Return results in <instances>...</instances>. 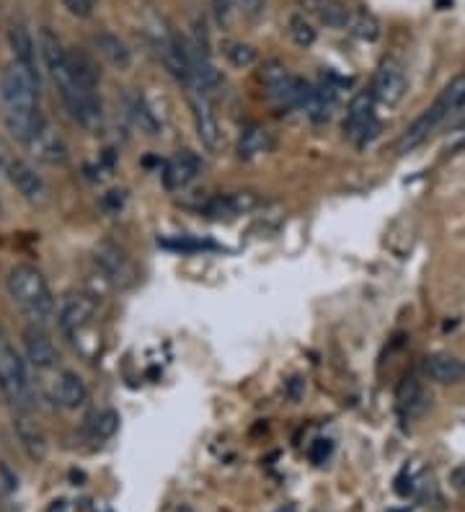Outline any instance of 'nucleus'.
<instances>
[{
    "mask_svg": "<svg viewBox=\"0 0 465 512\" xmlns=\"http://www.w3.org/2000/svg\"><path fill=\"white\" fill-rule=\"evenodd\" d=\"M0 104L8 132L19 143H29L44 122L39 112V75L16 60L8 63L0 73Z\"/></svg>",
    "mask_w": 465,
    "mask_h": 512,
    "instance_id": "1",
    "label": "nucleus"
},
{
    "mask_svg": "<svg viewBox=\"0 0 465 512\" xmlns=\"http://www.w3.org/2000/svg\"><path fill=\"white\" fill-rule=\"evenodd\" d=\"M39 55H42V63L50 73L52 83L57 86L62 104L68 107L75 122H81L91 132L99 130L101 119H104L101 99L93 94H81V88L75 86V75L73 68H70V50H65V44L50 29H42V34H39Z\"/></svg>",
    "mask_w": 465,
    "mask_h": 512,
    "instance_id": "2",
    "label": "nucleus"
},
{
    "mask_svg": "<svg viewBox=\"0 0 465 512\" xmlns=\"http://www.w3.org/2000/svg\"><path fill=\"white\" fill-rule=\"evenodd\" d=\"M6 288L13 303L19 306L24 319L34 329H44L55 319V295H52L50 282L42 275V269H37L34 264H16L8 272Z\"/></svg>",
    "mask_w": 465,
    "mask_h": 512,
    "instance_id": "3",
    "label": "nucleus"
},
{
    "mask_svg": "<svg viewBox=\"0 0 465 512\" xmlns=\"http://www.w3.org/2000/svg\"><path fill=\"white\" fill-rule=\"evenodd\" d=\"M463 101H465V75H458L455 81H450L445 88H442V94L434 99L432 107L424 109L422 117L416 119L414 125L403 132L401 140H398V153H409V150H414L416 145H422L424 140L429 138V132L440 125L442 119L453 112V109H458Z\"/></svg>",
    "mask_w": 465,
    "mask_h": 512,
    "instance_id": "4",
    "label": "nucleus"
},
{
    "mask_svg": "<svg viewBox=\"0 0 465 512\" xmlns=\"http://www.w3.org/2000/svg\"><path fill=\"white\" fill-rule=\"evenodd\" d=\"M261 83L267 88L269 99L282 109H303L310 83L292 75L285 65L267 63L261 68Z\"/></svg>",
    "mask_w": 465,
    "mask_h": 512,
    "instance_id": "5",
    "label": "nucleus"
},
{
    "mask_svg": "<svg viewBox=\"0 0 465 512\" xmlns=\"http://www.w3.org/2000/svg\"><path fill=\"white\" fill-rule=\"evenodd\" d=\"M0 388H3V394L19 406V409L29 406L31 383L29 373H26V365L19 357V352L13 350L3 337H0Z\"/></svg>",
    "mask_w": 465,
    "mask_h": 512,
    "instance_id": "6",
    "label": "nucleus"
},
{
    "mask_svg": "<svg viewBox=\"0 0 465 512\" xmlns=\"http://www.w3.org/2000/svg\"><path fill=\"white\" fill-rule=\"evenodd\" d=\"M344 138L354 143L357 148H365L375 135H378V117H375V101L367 91L354 96L347 107V117H344Z\"/></svg>",
    "mask_w": 465,
    "mask_h": 512,
    "instance_id": "7",
    "label": "nucleus"
},
{
    "mask_svg": "<svg viewBox=\"0 0 465 512\" xmlns=\"http://www.w3.org/2000/svg\"><path fill=\"white\" fill-rule=\"evenodd\" d=\"M367 94L372 96V101H378L383 107H396L398 101L406 94V73H403V65L393 57L383 60L372 75V86Z\"/></svg>",
    "mask_w": 465,
    "mask_h": 512,
    "instance_id": "8",
    "label": "nucleus"
},
{
    "mask_svg": "<svg viewBox=\"0 0 465 512\" xmlns=\"http://www.w3.org/2000/svg\"><path fill=\"white\" fill-rule=\"evenodd\" d=\"M96 316V300L86 293H68L57 308V326L65 337H78Z\"/></svg>",
    "mask_w": 465,
    "mask_h": 512,
    "instance_id": "9",
    "label": "nucleus"
},
{
    "mask_svg": "<svg viewBox=\"0 0 465 512\" xmlns=\"http://www.w3.org/2000/svg\"><path fill=\"white\" fill-rule=\"evenodd\" d=\"M6 179L11 182V187L16 189L26 202H29V205L44 207L47 202H50V187H47L42 174H37V169H34L31 163L19 161V158H16V163L11 166Z\"/></svg>",
    "mask_w": 465,
    "mask_h": 512,
    "instance_id": "10",
    "label": "nucleus"
},
{
    "mask_svg": "<svg viewBox=\"0 0 465 512\" xmlns=\"http://www.w3.org/2000/svg\"><path fill=\"white\" fill-rule=\"evenodd\" d=\"M189 104H192V117H194V130L202 143V148L217 153L223 145V132H220V122H217L215 112H212L210 101L205 94L189 91Z\"/></svg>",
    "mask_w": 465,
    "mask_h": 512,
    "instance_id": "11",
    "label": "nucleus"
},
{
    "mask_svg": "<svg viewBox=\"0 0 465 512\" xmlns=\"http://www.w3.org/2000/svg\"><path fill=\"white\" fill-rule=\"evenodd\" d=\"M202 174V158L192 150H176L163 166V182L168 189H184Z\"/></svg>",
    "mask_w": 465,
    "mask_h": 512,
    "instance_id": "12",
    "label": "nucleus"
},
{
    "mask_svg": "<svg viewBox=\"0 0 465 512\" xmlns=\"http://www.w3.org/2000/svg\"><path fill=\"white\" fill-rule=\"evenodd\" d=\"M26 148L31 150V156H37L39 161L44 163H52V166L68 161V145H65V140H62L47 122H42V127H39L37 135L26 143Z\"/></svg>",
    "mask_w": 465,
    "mask_h": 512,
    "instance_id": "13",
    "label": "nucleus"
},
{
    "mask_svg": "<svg viewBox=\"0 0 465 512\" xmlns=\"http://www.w3.org/2000/svg\"><path fill=\"white\" fill-rule=\"evenodd\" d=\"M13 432H16L21 448H24V453L31 461H44L47 458L50 443H47V435H44V430L34 419L26 417L24 412L16 414V419H13Z\"/></svg>",
    "mask_w": 465,
    "mask_h": 512,
    "instance_id": "14",
    "label": "nucleus"
},
{
    "mask_svg": "<svg viewBox=\"0 0 465 512\" xmlns=\"http://www.w3.org/2000/svg\"><path fill=\"white\" fill-rule=\"evenodd\" d=\"M256 205H259V197L254 192H228L212 197L205 205V213L215 220L236 218V215L251 213Z\"/></svg>",
    "mask_w": 465,
    "mask_h": 512,
    "instance_id": "15",
    "label": "nucleus"
},
{
    "mask_svg": "<svg viewBox=\"0 0 465 512\" xmlns=\"http://www.w3.org/2000/svg\"><path fill=\"white\" fill-rule=\"evenodd\" d=\"M52 399L62 409H78V406L86 404L88 388L81 375L73 373V370H62L52 381Z\"/></svg>",
    "mask_w": 465,
    "mask_h": 512,
    "instance_id": "16",
    "label": "nucleus"
},
{
    "mask_svg": "<svg viewBox=\"0 0 465 512\" xmlns=\"http://www.w3.org/2000/svg\"><path fill=\"white\" fill-rule=\"evenodd\" d=\"M24 344L26 357H29V363L37 370H55L57 365H60V352L55 350V344H52L50 339L44 337L42 329H34V326H31V329L26 331Z\"/></svg>",
    "mask_w": 465,
    "mask_h": 512,
    "instance_id": "17",
    "label": "nucleus"
},
{
    "mask_svg": "<svg viewBox=\"0 0 465 512\" xmlns=\"http://www.w3.org/2000/svg\"><path fill=\"white\" fill-rule=\"evenodd\" d=\"M424 373H427L429 381L442 383V386L460 383L465 381V360L437 352V355L424 357Z\"/></svg>",
    "mask_w": 465,
    "mask_h": 512,
    "instance_id": "18",
    "label": "nucleus"
},
{
    "mask_svg": "<svg viewBox=\"0 0 465 512\" xmlns=\"http://www.w3.org/2000/svg\"><path fill=\"white\" fill-rule=\"evenodd\" d=\"M8 42H11L13 50V60L21 63L24 68H29L31 73L39 75V63H37V42L29 34L26 26H11V32H8Z\"/></svg>",
    "mask_w": 465,
    "mask_h": 512,
    "instance_id": "19",
    "label": "nucleus"
},
{
    "mask_svg": "<svg viewBox=\"0 0 465 512\" xmlns=\"http://www.w3.org/2000/svg\"><path fill=\"white\" fill-rule=\"evenodd\" d=\"M96 264L101 267L106 277L112 282L124 280V277H130V259L124 256V251L114 244H101L96 246Z\"/></svg>",
    "mask_w": 465,
    "mask_h": 512,
    "instance_id": "20",
    "label": "nucleus"
},
{
    "mask_svg": "<svg viewBox=\"0 0 465 512\" xmlns=\"http://www.w3.org/2000/svg\"><path fill=\"white\" fill-rule=\"evenodd\" d=\"M269 148H272V135L264 127H248L238 138V156L246 158V161L264 156V153H269Z\"/></svg>",
    "mask_w": 465,
    "mask_h": 512,
    "instance_id": "21",
    "label": "nucleus"
},
{
    "mask_svg": "<svg viewBox=\"0 0 465 512\" xmlns=\"http://www.w3.org/2000/svg\"><path fill=\"white\" fill-rule=\"evenodd\" d=\"M96 44H99V52L106 57V60H109V63L117 65V68H122V70L130 68L132 52L127 50V44H124L117 34L101 32L99 37H96Z\"/></svg>",
    "mask_w": 465,
    "mask_h": 512,
    "instance_id": "22",
    "label": "nucleus"
},
{
    "mask_svg": "<svg viewBox=\"0 0 465 512\" xmlns=\"http://www.w3.org/2000/svg\"><path fill=\"white\" fill-rule=\"evenodd\" d=\"M318 19L326 26H331V29H347L352 11L344 3H339V0H323L321 8H318Z\"/></svg>",
    "mask_w": 465,
    "mask_h": 512,
    "instance_id": "23",
    "label": "nucleus"
},
{
    "mask_svg": "<svg viewBox=\"0 0 465 512\" xmlns=\"http://www.w3.org/2000/svg\"><path fill=\"white\" fill-rule=\"evenodd\" d=\"M347 29L354 34V37L362 39V42H375V39L380 37L378 19L370 16V13H352Z\"/></svg>",
    "mask_w": 465,
    "mask_h": 512,
    "instance_id": "24",
    "label": "nucleus"
},
{
    "mask_svg": "<svg viewBox=\"0 0 465 512\" xmlns=\"http://www.w3.org/2000/svg\"><path fill=\"white\" fill-rule=\"evenodd\" d=\"M91 438L93 440H109L119 430V414L114 409H104L91 419Z\"/></svg>",
    "mask_w": 465,
    "mask_h": 512,
    "instance_id": "25",
    "label": "nucleus"
},
{
    "mask_svg": "<svg viewBox=\"0 0 465 512\" xmlns=\"http://www.w3.org/2000/svg\"><path fill=\"white\" fill-rule=\"evenodd\" d=\"M422 401H424V394H422V388H419V383H416L414 378H406L403 386L398 388V406L406 409L409 414H416L419 409H422Z\"/></svg>",
    "mask_w": 465,
    "mask_h": 512,
    "instance_id": "26",
    "label": "nucleus"
},
{
    "mask_svg": "<svg viewBox=\"0 0 465 512\" xmlns=\"http://www.w3.org/2000/svg\"><path fill=\"white\" fill-rule=\"evenodd\" d=\"M287 32H290L292 42L298 44V47H310V44L316 42V29L310 26V21L305 16H292L290 24H287Z\"/></svg>",
    "mask_w": 465,
    "mask_h": 512,
    "instance_id": "27",
    "label": "nucleus"
},
{
    "mask_svg": "<svg viewBox=\"0 0 465 512\" xmlns=\"http://www.w3.org/2000/svg\"><path fill=\"white\" fill-rule=\"evenodd\" d=\"M225 55H228V60L236 65V68H248V65L256 63L254 47H248V44L241 42H230L228 47H225Z\"/></svg>",
    "mask_w": 465,
    "mask_h": 512,
    "instance_id": "28",
    "label": "nucleus"
},
{
    "mask_svg": "<svg viewBox=\"0 0 465 512\" xmlns=\"http://www.w3.org/2000/svg\"><path fill=\"white\" fill-rule=\"evenodd\" d=\"M62 6L68 8L73 16H78V19H88L93 8H96V0H62Z\"/></svg>",
    "mask_w": 465,
    "mask_h": 512,
    "instance_id": "29",
    "label": "nucleus"
},
{
    "mask_svg": "<svg viewBox=\"0 0 465 512\" xmlns=\"http://www.w3.org/2000/svg\"><path fill=\"white\" fill-rule=\"evenodd\" d=\"M331 450H334V445H331V440H316V443L310 445V461L316 463V466H321V463L329 461Z\"/></svg>",
    "mask_w": 465,
    "mask_h": 512,
    "instance_id": "30",
    "label": "nucleus"
},
{
    "mask_svg": "<svg viewBox=\"0 0 465 512\" xmlns=\"http://www.w3.org/2000/svg\"><path fill=\"white\" fill-rule=\"evenodd\" d=\"M13 163H16V156H13L11 145H8V140L0 135V179H3V176H8V171H11Z\"/></svg>",
    "mask_w": 465,
    "mask_h": 512,
    "instance_id": "31",
    "label": "nucleus"
},
{
    "mask_svg": "<svg viewBox=\"0 0 465 512\" xmlns=\"http://www.w3.org/2000/svg\"><path fill=\"white\" fill-rule=\"evenodd\" d=\"M228 3L236 8V11L246 13V16H256V13H261V8H264V0H228Z\"/></svg>",
    "mask_w": 465,
    "mask_h": 512,
    "instance_id": "32",
    "label": "nucleus"
},
{
    "mask_svg": "<svg viewBox=\"0 0 465 512\" xmlns=\"http://www.w3.org/2000/svg\"><path fill=\"white\" fill-rule=\"evenodd\" d=\"M44 512H78V505H75L73 500H55L47 505Z\"/></svg>",
    "mask_w": 465,
    "mask_h": 512,
    "instance_id": "33",
    "label": "nucleus"
},
{
    "mask_svg": "<svg viewBox=\"0 0 465 512\" xmlns=\"http://www.w3.org/2000/svg\"><path fill=\"white\" fill-rule=\"evenodd\" d=\"M450 484H453L458 492L465 494V463L463 466H458V469H453V474H450Z\"/></svg>",
    "mask_w": 465,
    "mask_h": 512,
    "instance_id": "34",
    "label": "nucleus"
},
{
    "mask_svg": "<svg viewBox=\"0 0 465 512\" xmlns=\"http://www.w3.org/2000/svg\"><path fill=\"white\" fill-rule=\"evenodd\" d=\"M321 3L323 0H298V6L303 8V11H310V13H318Z\"/></svg>",
    "mask_w": 465,
    "mask_h": 512,
    "instance_id": "35",
    "label": "nucleus"
},
{
    "mask_svg": "<svg viewBox=\"0 0 465 512\" xmlns=\"http://www.w3.org/2000/svg\"><path fill=\"white\" fill-rule=\"evenodd\" d=\"M300 391H303V381H300V378H292V383H290V396L295 401L300 399Z\"/></svg>",
    "mask_w": 465,
    "mask_h": 512,
    "instance_id": "36",
    "label": "nucleus"
},
{
    "mask_svg": "<svg viewBox=\"0 0 465 512\" xmlns=\"http://www.w3.org/2000/svg\"><path fill=\"white\" fill-rule=\"evenodd\" d=\"M277 512H298V510H295V507H282V510H277Z\"/></svg>",
    "mask_w": 465,
    "mask_h": 512,
    "instance_id": "37",
    "label": "nucleus"
},
{
    "mask_svg": "<svg viewBox=\"0 0 465 512\" xmlns=\"http://www.w3.org/2000/svg\"><path fill=\"white\" fill-rule=\"evenodd\" d=\"M0 215H3V205H0Z\"/></svg>",
    "mask_w": 465,
    "mask_h": 512,
    "instance_id": "38",
    "label": "nucleus"
}]
</instances>
